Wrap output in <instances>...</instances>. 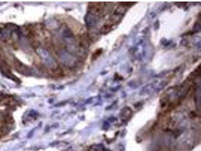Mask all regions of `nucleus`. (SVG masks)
Wrapping results in <instances>:
<instances>
[{"mask_svg": "<svg viewBox=\"0 0 201 151\" xmlns=\"http://www.w3.org/2000/svg\"><path fill=\"white\" fill-rule=\"evenodd\" d=\"M105 5V4L104 3H90L88 7V13L97 17L102 14Z\"/></svg>", "mask_w": 201, "mask_h": 151, "instance_id": "nucleus-1", "label": "nucleus"}, {"mask_svg": "<svg viewBox=\"0 0 201 151\" xmlns=\"http://www.w3.org/2000/svg\"><path fill=\"white\" fill-rule=\"evenodd\" d=\"M15 68L18 72L24 75H30L32 74V70L29 67L24 65L23 63L17 60L15 63Z\"/></svg>", "mask_w": 201, "mask_h": 151, "instance_id": "nucleus-2", "label": "nucleus"}, {"mask_svg": "<svg viewBox=\"0 0 201 151\" xmlns=\"http://www.w3.org/2000/svg\"><path fill=\"white\" fill-rule=\"evenodd\" d=\"M112 29L113 28L111 26L105 23L100 29V33L101 34H107L108 33H109L111 31Z\"/></svg>", "mask_w": 201, "mask_h": 151, "instance_id": "nucleus-4", "label": "nucleus"}, {"mask_svg": "<svg viewBox=\"0 0 201 151\" xmlns=\"http://www.w3.org/2000/svg\"><path fill=\"white\" fill-rule=\"evenodd\" d=\"M101 52H102V50H100V49L97 50L96 52H95V53L93 54V58L94 59H96L97 58H98V56H99L100 55L101 53Z\"/></svg>", "mask_w": 201, "mask_h": 151, "instance_id": "nucleus-5", "label": "nucleus"}, {"mask_svg": "<svg viewBox=\"0 0 201 151\" xmlns=\"http://www.w3.org/2000/svg\"><path fill=\"white\" fill-rule=\"evenodd\" d=\"M132 111L129 107H125L121 111L120 116L122 121H126L132 117Z\"/></svg>", "mask_w": 201, "mask_h": 151, "instance_id": "nucleus-3", "label": "nucleus"}]
</instances>
